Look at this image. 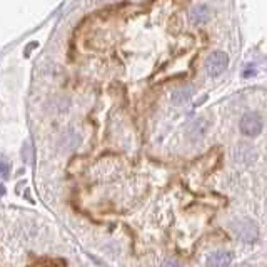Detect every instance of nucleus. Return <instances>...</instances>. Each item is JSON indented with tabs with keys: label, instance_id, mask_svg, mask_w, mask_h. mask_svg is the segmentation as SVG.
I'll return each instance as SVG.
<instances>
[{
	"label": "nucleus",
	"instance_id": "0eeeda50",
	"mask_svg": "<svg viewBox=\"0 0 267 267\" xmlns=\"http://www.w3.org/2000/svg\"><path fill=\"white\" fill-rule=\"evenodd\" d=\"M7 172H9V167L2 162V164H0V174H2V175H7Z\"/></svg>",
	"mask_w": 267,
	"mask_h": 267
},
{
	"label": "nucleus",
	"instance_id": "39448f33",
	"mask_svg": "<svg viewBox=\"0 0 267 267\" xmlns=\"http://www.w3.org/2000/svg\"><path fill=\"white\" fill-rule=\"evenodd\" d=\"M209 17H210V12L205 5H196L189 14V19L194 25H204V23L209 20Z\"/></svg>",
	"mask_w": 267,
	"mask_h": 267
},
{
	"label": "nucleus",
	"instance_id": "f257e3e1",
	"mask_svg": "<svg viewBox=\"0 0 267 267\" xmlns=\"http://www.w3.org/2000/svg\"><path fill=\"white\" fill-rule=\"evenodd\" d=\"M229 65V57L226 52L222 50H216L209 54V57L205 59V72H207L209 77H219L224 74Z\"/></svg>",
	"mask_w": 267,
	"mask_h": 267
},
{
	"label": "nucleus",
	"instance_id": "20e7f679",
	"mask_svg": "<svg viewBox=\"0 0 267 267\" xmlns=\"http://www.w3.org/2000/svg\"><path fill=\"white\" fill-rule=\"evenodd\" d=\"M232 262V254L227 251L212 252L207 257V267H227Z\"/></svg>",
	"mask_w": 267,
	"mask_h": 267
},
{
	"label": "nucleus",
	"instance_id": "6e6552de",
	"mask_svg": "<svg viewBox=\"0 0 267 267\" xmlns=\"http://www.w3.org/2000/svg\"><path fill=\"white\" fill-rule=\"evenodd\" d=\"M164 267H180V265L175 262V260H167V262L164 264Z\"/></svg>",
	"mask_w": 267,
	"mask_h": 267
},
{
	"label": "nucleus",
	"instance_id": "7ed1b4c3",
	"mask_svg": "<svg viewBox=\"0 0 267 267\" xmlns=\"http://www.w3.org/2000/svg\"><path fill=\"white\" fill-rule=\"evenodd\" d=\"M232 227L242 241L254 242L257 239V227L251 219H237L232 224Z\"/></svg>",
	"mask_w": 267,
	"mask_h": 267
},
{
	"label": "nucleus",
	"instance_id": "f03ea898",
	"mask_svg": "<svg viewBox=\"0 0 267 267\" xmlns=\"http://www.w3.org/2000/svg\"><path fill=\"white\" fill-rule=\"evenodd\" d=\"M262 117L257 112H249L241 119V132L247 137H257L262 132Z\"/></svg>",
	"mask_w": 267,
	"mask_h": 267
},
{
	"label": "nucleus",
	"instance_id": "423d86ee",
	"mask_svg": "<svg viewBox=\"0 0 267 267\" xmlns=\"http://www.w3.org/2000/svg\"><path fill=\"white\" fill-rule=\"evenodd\" d=\"M192 92H194V90L191 87H184L180 90H175V92L172 94V102H174V104H184L185 100L191 99Z\"/></svg>",
	"mask_w": 267,
	"mask_h": 267
},
{
	"label": "nucleus",
	"instance_id": "1a4fd4ad",
	"mask_svg": "<svg viewBox=\"0 0 267 267\" xmlns=\"http://www.w3.org/2000/svg\"><path fill=\"white\" fill-rule=\"evenodd\" d=\"M4 196H5V187L0 185V197H4Z\"/></svg>",
	"mask_w": 267,
	"mask_h": 267
}]
</instances>
